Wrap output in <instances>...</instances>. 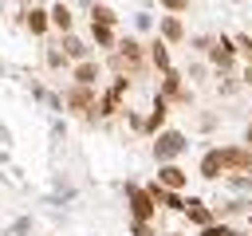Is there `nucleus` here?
Returning <instances> with one entry per match:
<instances>
[{
	"label": "nucleus",
	"instance_id": "f257e3e1",
	"mask_svg": "<svg viewBox=\"0 0 252 236\" xmlns=\"http://www.w3.org/2000/svg\"><path fill=\"white\" fill-rule=\"evenodd\" d=\"M63 106L75 110V114H83L87 122L98 118V94H94V87H87V83H71L67 94H63Z\"/></svg>",
	"mask_w": 252,
	"mask_h": 236
},
{
	"label": "nucleus",
	"instance_id": "f03ea898",
	"mask_svg": "<svg viewBox=\"0 0 252 236\" xmlns=\"http://www.w3.org/2000/svg\"><path fill=\"white\" fill-rule=\"evenodd\" d=\"M142 63H146V51H142V43H138V39H122V43H114L110 67H114L118 75H138V71H142Z\"/></svg>",
	"mask_w": 252,
	"mask_h": 236
},
{
	"label": "nucleus",
	"instance_id": "7ed1b4c3",
	"mask_svg": "<svg viewBox=\"0 0 252 236\" xmlns=\"http://www.w3.org/2000/svg\"><path fill=\"white\" fill-rule=\"evenodd\" d=\"M154 138H158V142H154V157H158V165H161V161H177V157L189 149V142H185L181 130H158Z\"/></svg>",
	"mask_w": 252,
	"mask_h": 236
},
{
	"label": "nucleus",
	"instance_id": "20e7f679",
	"mask_svg": "<svg viewBox=\"0 0 252 236\" xmlns=\"http://www.w3.org/2000/svg\"><path fill=\"white\" fill-rule=\"evenodd\" d=\"M126 205H130L134 220H154V212H158V205L146 193V185H134V181H126Z\"/></svg>",
	"mask_w": 252,
	"mask_h": 236
},
{
	"label": "nucleus",
	"instance_id": "39448f33",
	"mask_svg": "<svg viewBox=\"0 0 252 236\" xmlns=\"http://www.w3.org/2000/svg\"><path fill=\"white\" fill-rule=\"evenodd\" d=\"M126 87H130V79H126V75H118V79L110 83V90L98 98V118H110V114H118V110H122V94H126Z\"/></svg>",
	"mask_w": 252,
	"mask_h": 236
},
{
	"label": "nucleus",
	"instance_id": "423d86ee",
	"mask_svg": "<svg viewBox=\"0 0 252 236\" xmlns=\"http://www.w3.org/2000/svg\"><path fill=\"white\" fill-rule=\"evenodd\" d=\"M205 55H209V63H213V67L232 71V63H236V43H232L228 35H220V39H213V47H209Z\"/></svg>",
	"mask_w": 252,
	"mask_h": 236
},
{
	"label": "nucleus",
	"instance_id": "0eeeda50",
	"mask_svg": "<svg viewBox=\"0 0 252 236\" xmlns=\"http://www.w3.org/2000/svg\"><path fill=\"white\" fill-rule=\"evenodd\" d=\"M158 94H161L165 102H185V106L193 102V94L181 87V75H177L173 67H169V71H161V90H158Z\"/></svg>",
	"mask_w": 252,
	"mask_h": 236
},
{
	"label": "nucleus",
	"instance_id": "6e6552de",
	"mask_svg": "<svg viewBox=\"0 0 252 236\" xmlns=\"http://www.w3.org/2000/svg\"><path fill=\"white\" fill-rule=\"evenodd\" d=\"M146 193L154 197V205H158V208H173V212H181V208H185V201L177 197V189H165L161 181H150V185H146Z\"/></svg>",
	"mask_w": 252,
	"mask_h": 236
},
{
	"label": "nucleus",
	"instance_id": "1a4fd4ad",
	"mask_svg": "<svg viewBox=\"0 0 252 236\" xmlns=\"http://www.w3.org/2000/svg\"><path fill=\"white\" fill-rule=\"evenodd\" d=\"M165 106H169V102H165L161 94H154V106H150V114L142 118V134H158V130L165 126V114H169Z\"/></svg>",
	"mask_w": 252,
	"mask_h": 236
},
{
	"label": "nucleus",
	"instance_id": "9d476101",
	"mask_svg": "<svg viewBox=\"0 0 252 236\" xmlns=\"http://www.w3.org/2000/svg\"><path fill=\"white\" fill-rule=\"evenodd\" d=\"M158 181H161L165 189H177V193H181V189L189 185V173H185L181 165H173V161H161V169H158Z\"/></svg>",
	"mask_w": 252,
	"mask_h": 236
},
{
	"label": "nucleus",
	"instance_id": "9b49d317",
	"mask_svg": "<svg viewBox=\"0 0 252 236\" xmlns=\"http://www.w3.org/2000/svg\"><path fill=\"white\" fill-rule=\"evenodd\" d=\"M197 173H201L205 181H217V177L224 173V157H220V149H205V153H201V165H197Z\"/></svg>",
	"mask_w": 252,
	"mask_h": 236
},
{
	"label": "nucleus",
	"instance_id": "f8f14e48",
	"mask_svg": "<svg viewBox=\"0 0 252 236\" xmlns=\"http://www.w3.org/2000/svg\"><path fill=\"white\" fill-rule=\"evenodd\" d=\"M181 212H185V216H189V224H197V228H205V224H213V208H209L205 201H197V197H189Z\"/></svg>",
	"mask_w": 252,
	"mask_h": 236
},
{
	"label": "nucleus",
	"instance_id": "ddd939ff",
	"mask_svg": "<svg viewBox=\"0 0 252 236\" xmlns=\"http://www.w3.org/2000/svg\"><path fill=\"white\" fill-rule=\"evenodd\" d=\"M158 31H161L165 43H181V39H185V24L177 20V12H173V16H161V20H158Z\"/></svg>",
	"mask_w": 252,
	"mask_h": 236
},
{
	"label": "nucleus",
	"instance_id": "4468645a",
	"mask_svg": "<svg viewBox=\"0 0 252 236\" xmlns=\"http://www.w3.org/2000/svg\"><path fill=\"white\" fill-rule=\"evenodd\" d=\"M47 20H51V28H59V35H63V31H71V24H75V20H71V8H67L63 0L47 8Z\"/></svg>",
	"mask_w": 252,
	"mask_h": 236
},
{
	"label": "nucleus",
	"instance_id": "2eb2a0df",
	"mask_svg": "<svg viewBox=\"0 0 252 236\" xmlns=\"http://www.w3.org/2000/svg\"><path fill=\"white\" fill-rule=\"evenodd\" d=\"M24 24H28V31H32V35H43V31H47V24H51V20H47V8H35V4H32V8L24 12Z\"/></svg>",
	"mask_w": 252,
	"mask_h": 236
},
{
	"label": "nucleus",
	"instance_id": "dca6fc26",
	"mask_svg": "<svg viewBox=\"0 0 252 236\" xmlns=\"http://www.w3.org/2000/svg\"><path fill=\"white\" fill-rule=\"evenodd\" d=\"M59 47H63V55H67V59H87V55H91V47H87L79 35H71V31H63Z\"/></svg>",
	"mask_w": 252,
	"mask_h": 236
},
{
	"label": "nucleus",
	"instance_id": "f3484780",
	"mask_svg": "<svg viewBox=\"0 0 252 236\" xmlns=\"http://www.w3.org/2000/svg\"><path fill=\"white\" fill-rule=\"evenodd\" d=\"M146 59H150V63H154L158 71H169V43H165V39H154V43H150V55H146Z\"/></svg>",
	"mask_w": 252,
	"mask_h": 236
},
{
	"label": "nucleus",
	"instance_id": "a211bd4d",
	"mask_svg": "<svg viewBox=\"0 0 252 236\" xmlns=\"http://www.w3.org/2000/svg\"><path fill=\"white\" fill-rule=\"evenodd\" d=\"M75 83L94 87V83H98V63H94V59H79V67H75Z\"/></svg>",
	"mask_w": 252,
	"mask_h": 236
},
{
	"label": "nucleus",
	"instance_id": "6ab92c4d",
	"mask_svg": "<svg viewBox=\"0 0 252 236\" xmlns=\"http://www.w3.org/2000/svg\"><path fill=\"white\" fill-rule=\"evenodd\" d=\"M91 24H110V28H114V24H118V12L106 8V4H94V0H91Z\"/></svg>",
	"mask_w": 252,
	"mask_h": 236
},
{
	"label": "nucleus",
	"instance_id": "aec40b11",
	"mask_svg": "<svg viewBox=\"0 0 252 236\" xmlns=\"http://www.w3.org/2000/svg\"><path fill=\"white\" fill-rule=\"evenodd\" d=\"M91 39L98 43V47H114L118 39H114V28L110 24H91Z\"/></svg>",
	"mask_w": 252,
	"mask_h": 236
},
{
	"label": "nucleus",
	"instance_id": "412c9836",
	"mask_svg": "<svg viewBox=\"0 0 252 236\" xmlns=\"http://www.w3.org/2000/svg\"><path fill=\"white\" fill-rule=\"evenodd\" d=\"M224 181H228V189H236V193H248V189H252V173H228Z\"/></svg>",
	"mask_w": 252,
	"mask_h": 236
},
{
	"label": "nucleus",
	"instance_id": "4be33fe9",
	"mask_svg": "<svg viewBox=\"0 0 252 236\" xmlns=\"http://www.w3.org/2000/svg\"><path fill=\"white\" fill-rule=\"evenodd\" d=\"M201 236H240V232H236V228H228V224H217V220H213V224H205V228H201Z\"/></svg>",
	"mask_w": 252,
	"mask_h": 236
},
{
	"label": "nucleus",
	"instance_id": "5701e85b",
	"mask_svg": "<svg viewBox=\"0 0 252 236\" xmlns=\"http://www.w3.org/2000/svg\"><path fill=\"white\" fill-rule=\"evenodd\" d=\"M47 67H51V71L67 67V55H63V47H47Z\"/></svg>",
	"mask_w": 252,
	"mask_h": 236
},
{
	"label": "nucleus",
	"instance_id": "b1692460",
	"mask_svg": "<svg viewBox=\"0 0 252 236\" xmlns=\"http://www.w3.org/2000/svg\"><path fill=\"white\" fill-rule=\"evenodd\" d=\"M232 43H236V51H240V55H244V59L252 63V35H236Z\"/></svg>",
	"mask_w": 252,
	"mask_h": 236
},
{
	"label": "nucleus",
	"instance_id": "393cba45",
	"mask_svg": "<svg viewBox=\"0 0 252 236\" xmlns=\"http://www.w3.org/2000/svg\"><path fill=\"white\" fill-rule=\"evenodd\" d=\"M161 8H169V12H185L189 8V0H158Z\"/></svg>",
	"mask_w": 252,
	"mask_h": 236
},
{
	"label": "nucleus",
	"instance_id": "a878e982",
	"mask_svg": "<svg viewBox=\"0 0 252 236\" xmlns=\"http://www.w3.org/2000/svg\"><path fill=\"white\" fill-rule=\"evenodd\" d=\"M193 47H197V51H209V47H213V35H197Z\"/></svg>",
	"mask_w": 252,
	"mask_h": 236
},
{
	"label": "nucleus",
	"instance_id": "bb28decb",
	"mask_svg": "<svg viewBox=\"0 0 252 236\" xmlns=\"http://www.w3.org/2000/svg\"><path fill=\"white\" fill-rule=\"evenodd\" d=\"M244 83H248V87H252V63H248V67H244Z\"/></svg>",
	"mask_w": 252,
	"mask_h": 236
},
{
	"label": "nucleus",
	"instance_id": "cd10ccee",
	"mask_svg": "<svg viewBox=\"0 0 252 236\" xmlns=\"http://www.w3.org/2000/svg\"><path fill=\"white\" fill-rule=\"evenodd\" d=\"M244 146H252V122H248V130H244Z\"/></svg>",
	"mask_w": 252,
	"mask_h": 236
},
{
	"label": "nucleus",
	"instance_id": "c85d7f7f",
	"mask_svg": "<svg viewBox=\"0 0 252 236\" xmlns=\"http://www.w3.org/2000/svg\"><path fill=\"white\" fill-rule=\"evenodd\" d=\"M248 224H252V212H248Z\"/></svg>",
	"mask_w": 252,
	"mask_h": 236
}]
</instances>
